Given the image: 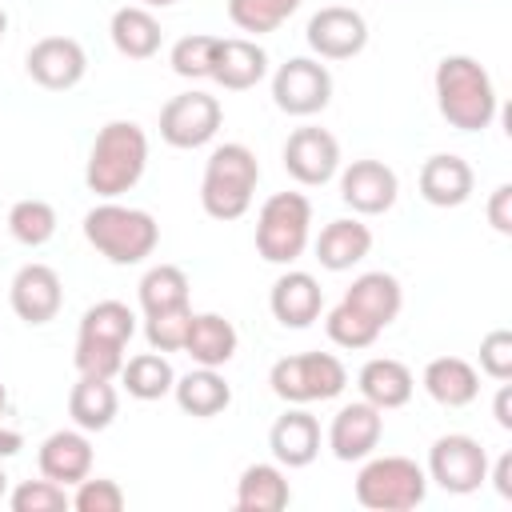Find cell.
Wrapping results in <instances>:
<instances>
[{
    "label": "cell",
    "mask_w": 512,
    "mask_h": 512,
    "mask_svg": "<svg viewBox=\"0 0 512 512\" xmlns=\"http://www.w3.org/2000/svg\"><path fill=\"white\" fill-rule=\"evenodd\" d=\"M432 84H436V108L456 132H484L500 112L496 84L488 68L472 56H444L436 64Z\"/></svg>",
    "instance_id": "1"
},
{
    "label": "cell",
    "mask_w": 512,
    "mask_h": 512,
    "mask_svg": "<svg viewBox=\"0 0 512 512\" xmlns=\"http://www.w3.org/2000/svg\"><path fill=\"white\" fill-rule=\"evenodd\" d=\"M148 168V136L136 120H108L88 152L84 164V184L100 200H116L140 184Z\"/></svg>",
    "instance_id": "2"
},
{
    "label": "cell",
    "mask_w": 512,
    "mask_h": 512,
    "mask_svg": "<svg viewBox=\"0 0 512 512\" xmlns=\"http://www.w3.org/2000/svg\"><path fill=\"white\" fill-rule=\"evenodd\" d=\"M84 240L108 260V264H140L156 252L160 244V224L152 220V212L144 208H128V204H116V200H104L96 204L88 216H84Z\"/></svg>",
    "instance_id": "3"
},
{
    "label": "cell",
    "mask_w": 512,
    "mask_h": 512,
    "mask_svg": "<svg viewBox=\"0 0 512 512\" xmlns=\"http://www.w3.org/2000/svg\"><path fill=\"white\" fill-rule=\"evenodd\" d=\"M260 184V160L248 144H220L212 148L200 180V208L212 220H240L252 208Z\"/></svg>",
    "instance_id": "4"
},
{
    "label": "cell",
    "mask_w": 512,
    "mask_h": 512,
    "mask_svg": "<svg viewBox=\"0 0 512 512\" xmlns=\"http://www.w3.org/2000/svg\"><path fill=\"white\" fill-rule=\"evenodd\" d=\"M312 236V204L304 192H272L256 216V252L268 264H292Z\"/></svg>",
    "instance_id": "5"
},
{
    "label": "cell",
    "mask_w": 512,
    "mask_h": 512,
    "mask_svg": "<svg viewBox=\"0 0 512 512\" xmlns=\"http://www.w3.org/2000/svg\"><path fill=\"white\" fill-rule=\"evenodd\" d=\"M428 496V472L408 456H364V468L356 472V500L372 512H408L424 504Z\"/></svg>",
    "instance_id": "6"
},
{
    "label": "cell",
    "mask_w": 512,
    "mask_h": 512,
    "mask_svg": "<svg viewBox=\"0 0 512 512\" xmlns=\"http://www.w3.org/2000/svg\"><path fill=\"white\" fill-rule=\"evenodd\" d=\"M268 384L284 404H316V400H336L348 388V368L332 352H300L276 360Z\"/></svg>",
    "instance_id": "7"
},
{
    "label": "cell",
    "mask_w": 512,
    "mask_h": 512,
    "mask_svg": "<svg viewBox=\"0 0 512 512\" xmlns=\"http://www.w3.org/2000/svg\"><path fill=\"white\" fill-rule=\"evenodd\" d=\"M428 480L452 496H468L488 480V452L468 432H448L428 448Z\"/></svg>",
    "instance_id": "8"
},
{
    "label": "cell",
    "mask_w": 512,
    "mask_h": 512,
    "mask_svg": "<svg viewBox=\"0 0 512 512\" xmlns=\"http://www.w3.org/2000/svg\"><path fill=\"white\" fill-rule=\"evenodd\" d=\"M220 120H224V108L216 96L208 92H180L172 96L164 108H160V140L172 144V148H204L216 132H220Z\"/></svg>",
    "instance_id": "9"
},
{
    "label": "cell",
    "mask_w": 512,
    "mask_h": 512,
    "mask_svg": "<svg viewBox=\"0 0 512 512\" xmlns=\"http://www.w3.org/2000/svg\"><path fill=\"white\" fill-rule=\"evenodd\" d=\"M272 100L288 116H316L332 100V72L312 56H292L272 76Z\"/></svg>",
    "instance_id": "10"
},
{
    "label": "cell",
    "mask_w": 512,
    "mask_h": 512,
    "mask_svg": "<svg viewBox=\"0 0 512 512\" xmlns=\"http://www.w3.org/2000/svg\"><path fill=\"white\" fill-rule=\"evenodd\" d=\"M284 172L304 184V188H320L340 172V144L328 128L304 124L284 140Z\"/></svg>",
    "instance_id": "11"
},
{
    "label": "cell",
    "mask_w": 512,
    "mask_h": 512,
    "mask_svg": "<svg viewBox=\"0 0 512 512\" xmlns=\"http://www.w3.org/2000/svg\"><path fill=\"white\" fill-rule=\"evenodd\" d=\"M308 48L320 60H352L364 52L368 44V20L356 8L344 4H328L308 20Z\"/></svg>",
    "instance_id": "12"
},
{
    "label": "cell",
    "mask_w": 512,
    "mask_h": 512,
    "mask_svg": "<svg viewBox=\"0 0 512 512\" xmlns=\"http://www.w3.org/2000/svg\"><path fill=\"white\" fill-rule=\"evenodd\" d=\"M24 68H28V76H32L40 88H48V92H68V88H76V84L84 80L88 56H84L80 40H72V36H44V40H36V44L28 48Z\"/></svg>",
    "instance_id": "13"
},
{
    "label": "cell",
    "mask_w": 512,
    "mask_h": 512,
    "mask_svg": "<svg viewBox=\"0 0 512 512\" xmlns=\"http://www.w3.org/2000/svg\"><path fill=\"white\" fill-rule=\"evenodd\" d=\"M8 304H12V312H16L24 324H32V328L56 320V312H60V304H64V284H60L56 268L36 264V260L24 264V268L12 276V284H8Z\"/></svg>",
    "instance_id": "14"
},
{
    "label": "cell",
    "mask_w": 512,
    "mask_h": 512,
    "mask_svg": "<svg viewBox=\"0 0 512 512\" xmlns=\"http://www.w3.org/2000/svg\"><path fill=\"white\" fill-rule=\"evenodd\" d=\"M400 180L384 160H352L340 172V200L360 216H380L396 204Z\"/></svg>",
    "instance_id": "15"
},
{
    "label": "cell",
    "mask_w": 512,
    "mask_h": 512,
    "mask_svg": "<svg viewBox=\"0 0 512 512\" xmlns=\"http://www.w3.org/2000/svg\"><path fill=\"white\" fill-rule=\"evenodd\" d=\"M384 436V412L372 408L368 400H356V404H344L336 416H332V428H328V448L336 460L352 464V460H364L376 452Z\"/></svg>",
    "instance_id": "16"
},
{
    "label": "cell",
    "mask_w": 512,
    "mask_h": 512,
    "mask_svg": "<svg viewBox=\"0 0 512 512\" xmlns=\"http://www.w3.org/2000/svg\"><path fill=\"white\" fill-rule=\"evenodd\" d=\"M416 184H420V196L432 208H460V204H468V196L476 188V172H472V164L464 156L436 152V156H428L420 164Z\"/></svg>",
    "instance_id": "17"
},
{
    "label": "cell",
    "mask_w": 512,
    "mask_h": 512,
    "mask_svg": "<svg viewBox=\"0 0 512 512\" xmlns=\"http://www.w3.org/2000/svg\"><path fill=\"white\" fill-rule=\"evenodd\" d=\"M268 308L284 328H312L324 308V288L312 272L292 268V272L276 276V284L268 292Z\"/></svg>",
    "instance_id": "18"
},
{
    "label": "cell",
    "mask_w": 512,
    "mask_h": 512,
    "mask_svg": "<svg viewBox=\"0 0 512 512\" xmlns=\"http://www.w3.org/2000/svg\"><path fill=\"white\" fill-rule=\"evenodd\" d=\"M36 464H40V476L56 480V484H80L84 476H92V444H88V432L84 428H60L52 432L40 452H36Z\"/></svg>",
    "instance_id": "19"
},
{
    "label": "cell",
    "mask_w": 512,
    "mask_h": 512,
    "mask_svg": "<svg viewBox=\"0 0 512 512\" xmlns=\"http://www.w3.org/2000/svg\"><path fill=\"white\" fill-rule=\"evenodd\" d=\"M268 448H272L280 468H308L320 456V424H316V416L304 412V408H288L284 416H276V424L268 432Z\"/></svg>",
    "instance_id": "20"
},
{
    "label": "cell",
    "mask_w": 512,
    "mask_h": 512,
    "mask_svg": "<svg viewBox=\"0 0 512 512\" xmlns=\"http://www.w3.org/2000/svg\"><path fill=\"white\" fill-rule=\"evenodd\" d=\"M268 76V52L256 40L244 36H220L216 48V64H212V80L228 92H248Z\"/></svg>",
    "instance_id": "21"
},
{
    "label": "cell",
    "mask_w": 512,
    "mask_h": 512,
    "mask_svg": "<svg viewBox=\"0 0 512 512\" xmlns=\"http://www.w3.org/2000/svg\"><path fill=\"white\" fill-rule=\"evenodd\" d=\"M356 388H360V396H364L372 408L392 412V408H404V404L412 400V392H416V376H412V368H408L404 360L376 356V360H368V364L360 368Z\"/></svg>",
    "instance_id": "22"
},
{
    "label": "cell",
    "mask_w": 512,
    "mask_h": 512,
    "mask_svg": "<svg viewBox=\"0 0 512 512\" xmlns=\"http://www.w3.org/2000/svg\"><path fill=\"white\" fill-rule=\"evenodd\" d=\"M420 384H424V392L440 408H468L480 396V372L464 356H436V360H428Z\"/></svg>",
    "instance_id": "23"
},
{
    "label": "cell",
    "mask_w": 512,
    "mask_h": 512,
    "mask_svg": "<svg viewBox=\"0 0 512 512\" xmlns=\"http://www.w3.org/2000/svg\"><path fill=\"white\" fill-rule=\"evenodd\" d=\"M236 344H240V336H236L232 320H224L220 312H192L180 352H188L192 364H200V368H224L236 356Z\"/></svg>",
    "instance_id": "24"
},
{
    "label": "cell",
    "mask_w": 512,
    "mask_h": 512,
    "mask_svg": "<svg viewBox=\"0 0 512 512\" xmlns=\"http://www.w3.org/2000/svg\"><path fill=\"white\" fill-rule=\"evenodd\" d=\"M108 36H112L116 52L128 56V60H152V56L160 52V40H164L160 20H156L152 8H144V4H124V8H116V12H112V24H108Z\"/></svg>",
    "instance_id": "25"
},
{
    "label": "cell",
    "mask_w": 512,
    "mask_h": 512,
    "mask_svg": "<svg viewBox=\"0 0 512 512\" xmlns=\"http://www.w3.org/2000/svg\"><path fill=\"white\" fill-rule=\"evenodd\" d=\"M372 252V232H368V224H360V220H328L324 228H320V236H316V260H320V268H328V272H348L352 264H360L364 256Z\"/></svg>",
    "instance_id": "26"
},
{
    "label": "cell",
    "mask_w": 512,
    "mask_h": 512,
    "mask_svg": "<svg viewBox=\"0 0 512 512\" xmlns=\"http://www.w3.org/2000/svg\"><path fill=\"white\" fill-rule=\"evenodd\" d=\"M344 304H352L356 312H364L372 324L388 328L400 316V308H404V288H400V280L392 272H360L348 284Z\"/></svg>",
    "instance_id": "27"
},
{
    "label": "cell",
    "mask_w": 512,
    "mask_h": 512,
    "mask_svg": "<svg viewBox=\"0 0 512 512\" xmlns=\"http://www.w3.org/2000/svg\"><path fill=\"white\" fill-rule=\"evenodd\" d=\"M172 396H176L180 412H188V416H196V420H212V416H220V412L232 404V384H228L216 368H200V364H196L192 372L176 376Z\"/></svg>",
    "instance_id": "28"
},
{
    "label": "cell",
    "mask_w": 512,
    "mask_h": 512,
    "mask_svg": "<svg viewBox=\"0 0 512 512\" xmlns=\"http://www.w3.org/2000/svg\"><path fill=\"white\" fill-rule=\"evenodd\" d=\"M292 488L280 464H248L236 480V508L240 512H280L288 508Z\"/></svg>",
    "instance_id": "29"
},
{
    "label": "cell",
    "mask_w": 512,
    "mask_h": 512,
    "mask_svg": "<svg viewBox=\"0 0 512 512\" xmlns=\"http://www.w3.org/2000/svg\"><path fill=\"white\" fill-rule=\"evenodd\" d=\"M120 412V396L112 388V380H96V376H80L68 392V416L76 428L84 432H104Z\"/></svg>",
    "instance_id": "30"
},
{
    "label": "cell",
    "mask_w": 512,
    "mask_h": 512,
    "mask_svg": "<svg viewBox=\"0 0 512 512\" xmlns=\"http://www.w3.org/2000/svg\"><path fill=\"white\" fill-rule=\"evenodd\" d=\"M120 384L132 400H164L176 384V372L168 364L164 352H140L132 360H124L120 368Z\"/></svg>",
    "instance_id": "31"
},
{
    "label": "cell",
    "mask_w": 512,
    "mask_h": 512,
    "mask_svg": "<svg viewBox=\"0 0 512 512\" xmlns=\"http://www.w3.org/2000/svg\"><path fill=\"white\" fill-rule=\"evenodd\" d=\"M188 292H192V284H188L184 268H176V264H156V268H148L140 276V308H144V316L188 304Z\"/></svg>",
    "instance_id": "32"
},
{
    "label": "cell",
    "mask_w": 512,
    "mask_h": 512,
    "mask_svg": "<svg viewBox=\"0 0 512 512\" xmlns=\"http://www.w3.org/2000/svg\"><path fill=\"white\" fill-rule=\"evenodd\" d=\"M8 232L24 248H44L56 236V208L48 200H16L8 208Z\"/></svg>",
    "instance_id": "33"
},
{
    "label": "cell",
    "mask_w": 512,
    "mask_h": 512,
    "mask_svg": "<svg viewBox=\"0 0 512 512\" xmlns=\"http://www.w3.org/2000/svg\"><path fill=\"white\" fill-rule=\"evenodd\" d=\"M76 336H96V340H112V344H128L136 336V312L124 300H100L80 316Z\"/></svg>",
    "instance_id": "34"
},
{
    "label": "cell",
    "mask_w": 512,
    "mask_h": 512,
    "mask_svg": "<svg viewBox=\"0 0 512 512\" xmlns=\"http://www.w3.org/2000/svg\"><path fill=\"white\" fill-rule=\"evenodd\" d=\"M296 8H300V0H228V20H232L240 32L268 36V32H276Z\"/></svg>",
    "instance_id": "35"
},
{
    "label": "cell",
    "mask_w": 512,
    "mask_h": 512,
    "mask_svg": "<svg viewBox=\"0 0 512 512\" xmlns=\"http://www.w3.org/2000/svg\"><path fill=\"white\" fill-rule=\"evenodd\" d=\"M216 48H220V36H204V32H192V36H180L168 52V64L176 76L184 80H212V64H216Z\"/></svg>",
    "instance_id": "36"
},
{
    "label": "cell",
    "mask_w": 512,
    "mask_h": 512,
    "mask_svg": "<svg viewBox=\"0 0 512 512\" xmlns=\"http://www.w3.org/2000/svg\"><path fill=\"white\" fill-rule=\"evenodd\" d=\"M324 332H328V340H332V344H340V348H352V352H356V348H372V344H376V336H380L384 328H380V324H372L364 312H356L352 304H344V300H340V304L324 316Z\"/></svg>",
    "instance_id": "37"
},
{
    "label": "cell",
    "mask_w": 512,
    "mask_h": 512,
    "mask_svg": "<svg viewBox=\"0 0 512 512\" xmlns=\"http://www.w3.org/2000/svg\"><path fill=\"white\" fill-rule=\"evenodd\" d=\"M124 348L128 344H112V340H96V336H76V372L80 376H96V380H116L124 368Z\"/></svg>",
    "instance_id": "38"
},
{
    "label": "cell",
    "mask_w": 512,
    "mask_h": 512,
    "mask_svg": "<svg viewBox=\"0 0 512 512\" xmlns=\"http://www.w3.org/2000/svg\"><path fill=\"white\" fill-rule=\"evenodd\" d=\"M188 320H192V304H180V308H164V312H152L144 316V340L152 352H180L184 348V336H188Z\"/></svg>",
    "instance_id": "39"
},
{
    "label": "cell",
    "mask_w": 512,
    "mask_h": 512,
    "mask_svg": "<svg viewBox=\"0 0 512 512\" xmlns=\"http://www.w3.org/2000/svg\"><path fill=\"white\" fill-rule=\"evenodd\" d=\"M8 508H12V512H64V508H72V504H68L64 484L40 476V480L16 484L12 496H8Z\"/></svg>",
    "instance_id": "40"
},
{
    "label": "cell",
    "mask_w": 512,
    "mask_h": 512,
    "mask_svg": "<svg viewBox=\"0 0 512 512\" xmlns=\"http://www.w3.org/2000/svg\"><path fill=\"white\" fill-rule=\"evenodd\" d=\"M68 504L76 512H120L124 508V488L108 476H84L76 484V492L68 496Z\"/></svg>",
    "instance_id": "41"
},
{
    "label": "cell",
    "mask_w": 512,
    "mask_h": 512,
    "mask_svg": "<svg viewBox=\"0 0 512 512\" xmlns=\"http://www.w3.org/2000/svg\"><path fill=\"white\" fill-rule=\"evenodd\" d=\"M480 372L492 380H512V332L492 328L480 340Z\"/></svg>",
    "instance_id": "42"
},
{
    "label": "cell",
    "mask_w": 512,
    "mask_h": 512,
    "mask_svg": "<svg viewBox=\"0 0 512 512\" xmlns=\"http://www.w3.org/2000/svg\"><path fill=\"white\" fill-rule=\"evenodd\" d=\"M488 224L500 236H512V184H496L488 196Z\"/></svg>",
    "instance_id": "43"
},
{
    "label": "cell",
    "mask_w": 512,
    "mask_h": 512,
    "mask_svg": "<svg viewBox=\"0 0 512 512\" xmlns=\"http://www.w3.org/2000/svg\"><path fill=\"white\" fill-rule=\"evenodd\" d=\"M4 412H8V388L0 384V460H4V456H16V452L24 448V436L4 424Z\"/></svg>",
    "instance_id": "44"
},
{
    "label": "cell",
    "mask_w": 512,
    "mask_h": 512,
    "mask_svg": "<svg viewBox=\"0 0 512 512\" xmlns=\"http://www.w3.org/2000/svg\"><path fill=\"white\" fill-rule=\"evenodd\" d=\"M488 480L496 484V492L504 500H512V452H504V456H496V464H488Z\"/></svg>",
    "instance_id": "45"
},
{
    "label": "cell",
    "mask_w": 512,
    "mask_h": 512,
    "mask_svg": "<svg viewBox=\"0 0 512 512\" xmlns=\"http://www.w3.org/2000/svg\"><path fill=\"white\" fill-rule=\"evenodd\" d=\"M492 416H496L500 428H512V384L508 380H500V392L492 400Z\"/></svg>",
    "instance_id": "46"
},
{
    "label": "cell",
    "mask_w": 512,
    "mask_h": 512,
    "mask_svg": "<svg viewBox=\"0 0 512 512\" xmlns=\"http://www.w3.org/2000/svg\"><path fill=\"white\" fill-rule=\"evenodd\" d=\"M140 4H144V8H172L176 0H140Z\"/></svg>",
    "instance_id": "47"
},
{
    "label": "cell",
    "mask_w": 512,
    "mask_h": 512,
    "mask_svg": "<svg viewBox=\"0 0 512 512\" xmlns=\"http://www.w3.org/2000/svg\"><path fill=\"white\" fill-rule=\"evenodd\" d=\"M4 28H8V12L0 8V36H4Z\"/></svg>",
    "instance_id": "48"
},
{
    "label": "cell",
    "mask_w": 512,
    "mask_h": 512,
    "mask_svg": "<svg viewBox=\"0 0 512 512\" xmlns=\"http://www.w3.org/2000/svg\"><path fill=\"white\" fill-rule=\"evenodd\" d=\"M4 488H8V476H4V468H0V500H4Z\"/></svg>",
    "instance_id": "49"
}]
</instances>
